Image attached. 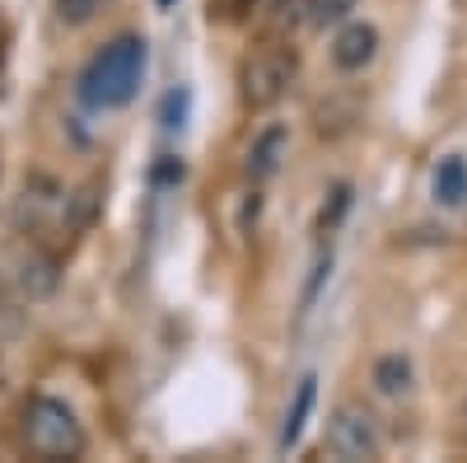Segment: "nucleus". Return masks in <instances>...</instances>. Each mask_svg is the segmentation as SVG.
Listing matches in <instances>:
<instances>
[{
	"mask_svg": "<svg viewBox=\"0 0 467 463\" xmlns=\"http://www.w3.org/2000/svg\"><path fill=\"white\" fill-rule=\"evenodd\" d=\"M290 80H295V57L281 52V47H262L239 70V94L253 112H266V108H276L285 99Z\"/></svg>",
	"mask_w": 467,
	"mask_h": 463,
	"instance_id": "20e7f679",
	"label": "nucleus"
},
{
	"mask_svg": "<svg viewBox=\"0 0 467 463\" xmlns=\"http://www.w3.org/2000/svg\"><path fill=\"white\" fill-rule=\"evenodd\" d=\"M271 10H276V24L281 28H295L304 19V10H308V0H271Z\"/></svg>",
	"mask_w": 467,
	"mask_h": 463,
	"instance_id": "2eb2a0df",
	"label": "nucleus"
},
{
	"mask_svg": "<svg viewBox=\"0 0 467 463\" xmlns=\"http://www.w3.org/2000/svg\"><path fill=\"white\" fill-rule=\"evenodd\" d=\"M140 80H145V37L140 33H117L80 70V99L99 112L127 108L140 94Z\"/></svg>",
	"mask_w": 467,
	"mask_h": 463,
	"instance_id": "f257e3e1",
	"label": "nucleus"
},
{
	"mask_svg": "<svg viewBox=\"0 0 467 463\" xmlns=\"http://www.w3.org/2000/svg\"><path fill=\"white\" fill-rule=\"evenodd\" d=\"M314 407H318V374H304V379L295 384V403L285 407L281 436H276V449H281V454H290V449L299 445V436H304V426H308V416H314Z\"/></svg>",
	"mask_w": 467,
	"mask_h": 463,
	"instance_id": "1a4fd4ad",
	"label": "nucleus"
},
{
	"mask_svg": "<svg viewBox=\"0 0 467 463\" xmlns=\"http://www.w3.org/2000/svg\"><path fill=\"white\" fill-rule=\"evenodd\" d=\"M462 426H467V403H462Z\"/></svg>",
	"mask_w": 467,
	"mask_h": 463,
	"instance_id": "a211bd4d",
	"label": "nucleus"
},
{
	"mask_svg": "<svg viewBox=\"0 0 467 463\" xmlns=\"http://www.w3.org/2000/svg\"><path fill=\"white\" fill-rule=\"evenodd\" d=\"M350 10H356V0H308V19H314L318 28H327V24H346Z\"/></svg>",
	"mask_w": 467,
	"mask_h": 463,
	"instance_id": "ddd939ff",
	"label": "nucleus"
},
{
	"mask_svg": "<svg viewBox=\"0 0 467 463\" xmlns=\"http://www.w3.org/2000/svg\"><path fill=\"white\" fill-rule=\"evenodd\" d=\"M383 436H379V421L365 403H337L327 416V454L341 463H365L379 458Z\"/></svg>",
	"mask_w": 467,
	"mask_h": 463,
	"instance_id": "7ed1b4c3",
	"label": "nucleus"
},
{
	"mask_svg": "<svg viewBox=\"0 0 467 463\" xmlns=\"http://www.w3.org/2000/svg\"><path fill=\"white\" fill-rule=\"evenodd\" d=\"M285 160H290V132L281 122H271V127H262L253 136V145L244 154V174L253 183H271V178L285 169Z\"/></svg>",
	"mask_w": 467,
	"mask_h": 463,
	"instance_id": "423d86ee",
	"label": "nucleus"
},
{
	"mask_svg": "<svg viewBox=\"0 0 467 463\" xmlns=\"http://www.w3.org/2000/svg\"><path fill=\"white\" fill-rule=\"evenodd\" d=\"M70 211V197H66V187L47 174H28L24 183V197H19V225L28 229H43L52 220H61Z\"/></svg>",
	"mask_w": 467,
	"mask_h": 463,
	"instance_id": "39448f33",
	"label": "nucleus"
},
{
	"mask_svg": "<svg viewBox=\"0 0 467 463\" xmlns=\"http://www.w3.org/2000/svg\"><path fill=\"white\" fill-rule=\"evenodd\" d=\"M182 118H187V89H173L164 99V127L173 132V127H182Z\"/></svg>",
	"mask_w": 467,
	"mask_h": 463,
	"instance_id": "dca6fc26",
	"label": "nucleus"
},
{
	"mask_svg": "<svg viewBox=\"0 0 467 463\" xmlns=\"http://www.w3.org/2000/svg\"><path fill=\"white\" fill-rule=\"evenodd\" d=\"M19 445L33 458L61 463V458H85L89 436H85V421L75 416L70 403H61L52 394H33L19 407Z\"/></svg>",
	"mask_w": 467,
	"mask_h": 463,
	"instance_id": "f03ea898",
	"label": "nucleus"
},
{
	"mask_svg": "<svg viewBox=\"0 0 467 463\" xmlns=\"http://www.w3.org/2000/svg\"><path fill=\"white\" fill-rule=\"evenodd\" d=\"M431 192H435L440 206H462L467 202V160L462 154H444V160L435 164Z\"/></svg>",
	"mask_w": 467,
	"mask_h": 463,
	"instance_id": "9d476101",
	"label": "nucleus"
},
{
	"mask_svg": "<svg viewBox=\"0 0 467 463\" xmlns=\"http://www.w3.org/2000/svg\"><path fill=\"white\" fill-rule=\"evenodd\" d=\"M374 52H379V28L365 24V19L341 24L337 37H332V66L346 70V75H350V70H365V66L374 61Z\"/></svg>",
	"mask_w": 467,
	"mask_h": 463,
	"instance_id": "0eeeda50",
	"label": "nucleus"
},
{
	"mask_svg": "<svg viewBox=\"0 0 467 463\" xmlns=\"http://www.w3.org/2000/svg\"><path fill=\"white\" fill-rule=\"evenodd\" d=\"M154 5H160V10H169V5H173V0H154Z\"/></svg>",
	"mask_w": 467,
	"mask_h": 463,
	"instance_id": "f3484780",
	"label": "nucleus"
},
{
	"mask_svg": "<svg viewBox=\"0 0 467 463\" xmlns=\"http://www.w3.org/2000/svg\"><path fill=\"white\" fill-rule=\"evenodd\" d=\"M350 206V187L341 183V187H332V206H323V216H318V229H332L337 220H341V211Z\"/></svg>",
	"mask_w": 467,
	"mask_h": 463,
	"instance_id": "4468645a",
	"label": "nucleus"
},
{
	"mask_svg": "<svg viewBox=\"0 0 467 463\" xmlns=\"http://www.w3.org/2000/svg\"><path fill=\"white\" fill-rule=\"evenodd\" d=\"M411 384H416V365H411V356L393 352V356H379V361H374V389H379L383 398H402V394H411Z\"/></svg>",
	"mask_w": 467,
	"mask_h": 463,
	"instance_id": "9b49d317",
	"label": "nucleus"
},
{
	"mask_svg": "<svg viewBox=\"0 0 467 463\" xmlns=\"http://www.w3.org/2000/svg\"><path fill=\"white\" fill-rule=\"evenodd\" d=\"M57 5V19L66 24V28H85L99 10H103V0H52Z\"/></svg>",
	"mask_w": 467,
	"mask_h": 463,
	"instance_id": "f8f14e48",
	"label": "nucleus"
},
{
	"mask_svg": "<svg viewBox=\"0 0 467 463\" xmlns=\"http://www.w3.org/2000/svg\"><path fill=\"white\" fill-rule=\"evenodd\" d=\"M57 281H61V267H57L52 253H43V248L19 253V262H15V286H19L24 300H47V295L57 290Z\"/></svg>",
	"mask_w": 467,
	"mask_h": 463,
	"instance_id": "6e6552de",
	"label": "nucleus"
}]
</instances>
